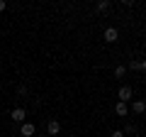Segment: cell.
I'll use <instances>...</instances> for the list:
<instances>
[{"mask_svg":"<svg viewBox=\"0 0 146 137\" xmlns=\"http://www.w3.org/2000/svg\"><path fill=\"white\" fill-rule=\"evenodd\" d=\"M10 118H12L15 122H20V125H22V122H25V118H27V113H25V108H12V110H10Z\"/></svg>","mask_w":146,"mask_h":137,"instance_id":"cell-3","label":"cell"},{"mask_svg":"<svg viewBox=\"0 0 146 137\" xmlns=\"http://www.w3.org/2000/svg\"><path fill=\"white\" fill-rule=\"evenodd\" d=\"M141 71L146 74V59H141Z\"/></svg>","mask_w":146,"mask_h":137,"instance_id":"cell-13","label":"cell"},{"mask_svg":"<svg viewBox=\"0 0 146 137\" xmlns=\"http://www.w3.org/2000/svg\"><path fill=\"white\" fill-rule=\"evenodd\" d=\"M34 132H36V127L32 125V122H22L20 125V135L22 137H34Z\"/></svg>","mask_w":146,"mask_h":137,"instance_id":"cell-4","label":"cell"},{"mask_svg":"<svg viewBox=\"0 0 146 137\" xmlns=\"http://www.w3.org/2000/svg\"><path fill=\"white\" fill-rule=\"evenodd\" d=\"M46 132H49V135H58V132H61V122H58V120H49Z\"/></svg>","mask_w":146,"mask_h":137,"instance_id":"cell-7","label":"cell"},{"mask_svg":"<svg viewBox=\"0 0 146 137\" xmlns=\"http://www.w3.org/2000/svg\"><path fill=\"white\" fill-rule=\"evenodd\" d=\"M39 137H44V135H39Z\"/></svg>","mask_w":146,"mask_h":137,"instance_id":"cell-14","label":"cell"},{"mask_svg":"<svg viewBox=\"0 0 146 137\" xmlns=\"http://www.w3.org/2000/svg\"><path fill=\"white\" fill-rule=\"evenodd\" d=\"M115 113H117V115H119V118H127V115H129V105H127V103H122V100H119V103H117V105H115Z\"/></svg>","mask_w":146,"mask_h":137,"instance_id":"cell-6","label":"cell"},{"mask_svg":"<svg viewBox=\"0 0 146 137\" xmlns=\"http://www.w3.org/2000/svg\"><path fill=\"white\" fill-rule=\"evenodd\" d=\"M95 7H98L100 12H107V10H110V3H107V0H100V3H98Z\"/></svg>","mask_w":146,"mask_h":137,"instance_id":"cell-8","label":"cell"},{"mask_svg":"<svg viewBox=\"0 0 146 137\" xmlns=\"http://www.w3.org/2000/svg\"><path fill=\"white\" fill-rule=\"evenodd\" d=\"M124 74H127V66H124V64H119V66L115 68V76H119V79H122Z\"/></svg>","mask_w":146,"mask_h":137,"instance_id":"cell-10","label":"cell"},{"mask_svg":"<svg viewBox=\"0 0 146 137\" xmlns=\"http://www.w3.org/2000/svg\"><path fill=\"white\" fill-rule=\"evenodd\" d=\"M131 113H136V115L146 113V100H134V103H131Z\"/></svg>","mask_w":146,"mask_h":137,"instance_id":"cell-5","label":"cell"},{"mask_svg":"<svg viewBox=\"0 0 146 137\" xmlns=\"http://www.w3.org/2000/svg\"><path fill=\"white\" fill-rule=\"evenodd\" d=\"M102 39L107 44H115L117 39H119V30H117V27H107V30L102 32Z\"/></svg>","mask_w":146,"mask_h":137,"instance_id":"cell-1","label":"cell"},{"mask_svg":"<svg viewBox=\"0 0 146 137\" xmlns=\"http://www.w3.org/2000/svg\"><path fill=\"white\" fill-rule=\"evenodd\" d=\"M110 137H124V130H115V132H112Z\"/></svg>","mask_w":146,"mask_h":137,"instance_id":"cell-11","label":"cell"},{"mask_svg":"<svg viewBox=\"0 0 146 137\" xmlns=\"http://www.w3.org/2000/svg\"><path fill=\"white\" fill-rule=\"evenodd\" d=\"M5 7H7V3H5V0H0V12L5 10Z\"/></svg>","mask_w":146,"mask_h":137,"instance_id":"cell-12","label":"cell"},{"mask_svg":"<svg viewBox=\"0 0 146 137\" xmlns=\"http://www.w3.org/2000/svg\"><path fill=\"white\" fill-rule=\"evenodd\" d=\"M129 68H131V71H141V61H139V59H131V61H129Z\"/></svg>","mask_w":146,"mask_h":137,"instance_id":"cell-9","label":"cell"},{"mask_svg":"<svg viewBox=\"0 0 146 137\" xmlns=\"http://www.w3.org/2000/svg\"><path fill=\"white\" fill-rule=\"evenodd\" d=\"M117 95H119V100H122V103H129V100H131V95H134V91H131V86H119Z\"/></svg>","mask_w":146,"mask_h":137,"instance_id":"cell-2","label":"cell"}]
</instances>
